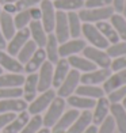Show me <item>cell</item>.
<instances>
[{
	"mask_svg": "<svg viewBox=\"0 0 126 133\" xmlns=\"http://www.w3.org/2000/svg\"><path fill=\"white\" fill-rule=\"evenodd\" d=\"M80 72L76 71V69H71L68 72L67 77L64 79V82L60 84V87L57 88V96H60V98H68V96L73 95L77 86L80 84Z\"/></svg>",
	"mask_w": 126,
	"mask_h": 133,
	"instance_id": "obj_5",
	"label": "cell"
},
{
	"mask_svg": "<svg viewBox=\"0 0 126 133\" xmlns=\"http://www.w3.org/2000/svg\"><path fill=\"white\" fill-rule=\"evenodd\" d=\"M2 11H3V10H2V4H0V14H2Z\"/></svg>",
	"mask_w": 126,
	"mask_h": 133,
	"instance_id": "obj_56",
	"label": "cell"
},
{
	"mask_svg": "<svg viewBox=\"0 0 126 133\" xmlns=\"http://www.w3.org/2000/svg\"><path fill=\"white\" fill-rule=\"evenodd\" d=\"M37 133H52V132H50V128H45L44 126V128H41Z\"/></svg>",
	"mask_w": 126,
	"mask_h": 133,
	"instance_id": "obj_51",
	"label": "cell"
},
{
	"mask_svg": "<svg viewBox=\"0 0 126 133\" xmlns=\"http://www.w3.org/2000/svg\"><path fill=\"white\" fill-rule=\"evenodd\" d=\"M53 34H54V37L57 38L58 44H62V42L68 41L71 38L67 12H64V11H57L56 12V22H54Z\"/></svg>",
	"mask_w": 126,
	"mask_h": 133,
	"instance_id": "obj_9",
	"label": "cell"
},
{
	"mask_svg": "<svg viewBox=\"0 0 126 133\" xmlns=\"http://www.w3.org/2000/svg\"><path fill=\"white\" fill-rule=\"evenodd\" d=\"M122 15L126 18V0H125V5H123V11H122Z\"/></svg>",
	"mask_w": 126,
	"mask_h": 133,
	"instance_id": "obj_53",
	"label": "cell"
},
{
	"mask_svg": "<svg viewBox=\"0 0 126 133\" xmlns=\"http://www.w3.org/2000/svg\"><path fill=\"white\" fill-rule=\"evenodd\" d=\"M67 16H68L69 35L72 38H79L81 35V25H83V22L79 18V14L76 11H72V12H67Z\"/></svg>",
	"mask_w": 126,
	"mask_h": 133,
	"instance_id": "obj_33",
	"label": "cell"
},
{
	"mask_svg": "<svg viewBox=\"0 0 126 133\" xmlns=\"http://www.w3.org/2000/svg\"><path fill=\"white\" fill-rule=\"evenodd\" d=\"M37 45H35V42L33 39H29L25 45H23V48L18 52L16 54V60L19 61L22 65H25L30 58H31V56L35 53V50H37Z\"/></svg>",
	"mask_w": 126,
	"mask_h": 133,
	"instance_id": "obj_35",
	"label": "cell"
},
{
	"mask_svg": "<svg viewBox=\"0 0 126 133\" xmlns=\"http://www.w3.org/2000/svg\"><path fill=\"white\" fill-rule=\"evenodd\" d=\"M29 103L23 98L0 99V113H20L27 110Z\"/></svg>",
	"mask_w": 126,
	"mask_h": 133,
	"instance_id": "obj_19",
	"label": "cell"
},
{
	"mask_svg": "<svg viewBox=\"0 0 126 133\" xmlns=\"http://www.w3.org/2000/svg\"><path fill=\"white\" fill-rule=\"evenodd\" d=\"M83 56L88 58L91 63H94L96 66L99 68H110V64H111V58L110 56L106 53V50L103 49H98V48H94V46H86L83 49Z\"/></svg>",
	"mask_w": 126,
	"mask_h": 133,
	"instance_id": "obj_7",
	"label": "cell"
},
{
	"mask_svg": "<svg viewBox=\"0 0 126 133\" xmlns=\"http://www.w3.org/2000/svg\"><path fill=\"white\" fill-rule=\"evenodd\" d=\"M16 117L15 113H0V130H3Z\"/></svg>",
	"mask_w": 126,
	"mask_h": 133,
	"instance_id": "obj_45",
	"label": "cell"
},
{
	"mask_svg": "<svg viewBox=\"0 0 126 133\" xmlns=\"http://www.w3.org/2000/svg\"><path fill=\"white\" fill-rule=\"evenodd\" d=\"M96 132H98V126L96 125H89L83 133H96Z\"/></svg>",
	"mask_w": 126,
	"mask_h": 133,
	"instance_id": "obj_50",
	"label": "cell"
},
{
	"mask_svg": "<svg viewBox=\"0 0 126 133\" xmlns=\"http://www.w3.org/2000/svg\"><path fill=\"white\" fill-rule=\"evenodd\" d=\"M5 48H7V39L4 38L2 30H0V50H5Z\"/></svg>",
	"mask_w": 126,
	"mask_h": 133,
	"instance_id": "obj_49",
	"label": "cell"
},
{
	"mask_svg": "<svg viewBox=\"0 0 126 133\" xmlns=\"http://www.w3.org/2000/svg\"><path fill=\"white\" fill-rule=\"evenodd\" d=\"M56 11L72 12V11H80L84 8V0H54L53 2Z\"/></svg>",
	"mask_w": 126,
	"mask_h": 133,
	"instance_id": "obj_32",
	"label": "cell"
},
{
	"mask_svg": "<svg viewBox=\"0 0 126 133\" xmlns=\"http://www.w3.org/2000/svg\"><path fill=\"white\" fill-rule=\"evenodd\" d=\"M23 90L22 87H10V88H0V99H14L22 98Z\"/></svg>",
	"mask_w": 126,
	"mask_h": 133,
	"instance_id": "obj_39",
	"label": "cell"
},
{
	"mask_svg": "<svg viewBox=\"0 0 126 133\" xmlns=\"http://www.w3.org/2000/svg\"><path fill=\"white\" fill-rule=\"evenodd\" d=\"M122 86H126V69H122V71H117L111 74L107 80L103 83V91L104 94H109L114 90H117Z\"/></svg>",
	"mask_w": 126,
	"mask_h": 133,
	"instance_id": "obj_18",
	"label": "cell"
},
{
	"mask_svg": "<svg viewBox=\"0 0 126 133\" xmlns=\"http://www.w3.org/2000/svg\"><path fill=\"white\" fill-rule=\"evenodd\" d=\"M76 95L80 96H86V98H91V99H99L102 96H104L103 88L99 86H89V84H79L75 91Z\"/></svg>",
	"mask_w": 126,
	"mask_h": 133,
	"instance_id": "obj_29",
	"label": "cell"
},
{
	"mask_svg": "<svg viewBox=\"0 0 126 133\" xmlns=\"http://www.w3.org/2000/svg\"><path fill=\"white\" fill-rule=\"evenodd\" d=\"M110 102L106 96H102V98L96 99V103L94 107V113H92V124L94 125H100L104 121V118L109 116L110 113Z\"/></svg>",
	"mask_w": 126,
	"mask_h": 133,
	"instance_id": "obj_15",
	"label": "cell"
},
{
	"mask_svg": "<svg viewBox=\"0 0 126 133\" xmlns=\"http://www.w3.org/2000/svg\"><path fill=\"white\" fill-rule=\"evenodd\" d=\"M52 2H54V0H52Z\"/></svg>",
	"mask_w": 126,
	"mask_h": 133,
	"instance_id": "obj_57",
	"label": "cell"
},
{
	"mask_svg": "<svg viewBox=\"0 0 126 133\" xmlns=\"http://www.w3.org/2000/svg\"><path fill=\"white\" fill-rule=\"evenodd\" d=\"M41 8V23L44 26L45 31L47 34L53 33L54 30V22H56V8L53 5L52 0H42L39 4Z\"/></svg>",
	"mask_w": 126,
	"mask_h": 133,
	"instance_id": "obj_6",
	"label": "cell"
},
{
	"mask_svg": "<svg viewBox=\"0 0 126 133\" xmlns=\"http://www.w3.org/2000/svg\"><path fill=\"white\" fill-rule=\"evenodd\" d=\"M42 117L41 114H35V116H33L31 118H30L27 121L26 126L22 129L20 133H37L41 128H42Z\"/></svg>",
	"mask_w": 126,
	"mask_h": 133,
	"instance_id": "obj_38",
	"label": "cell"
},
{
	"mask_svg": "<svg viewBox=\"0 0 126 133\" xmlns=\"http://www.w3.org/2000/svg\"><path fill=\"white\" fill-rule=\"evenodd\" d=\"M25 82V75L22 74H2L0 75V88L10 87H22Z\"/></svg>",
	"mask_w": 126,
	"mask_h": 133,
	"instance_id": "obj_31",
	"label": "cell"
},
{
	"mask_svg": "<svg viewBox=\"0 0 126 133\" xmlns=\"http://www.w3.org/2000/svg\"><path fill=\"white\" fill-rule=\"evenodd\" d=\"M58 46H60V44H58L57 38L54 37V34H53V33L47 34V39H46V44L44 46V49H45V53H46V60H47V61H50L53 65H54L60 60Z\"/></svg>",
	"mask_w": 126,
	"mask_h": 133,
	"instance_id": "obj_26",
	"label": "cell"
},
{
	"mask_svg": "<svg viewBox=\"0 0 126 133\" xmlns=\"http://www.w3.org/2000/svg\"><path fill=\"white\" fill-rule=\"evenodd\" d=\"M114 129H115L114 118L111 116H107L103 122L100 124V126H99V129H98L96 133H114Z\"/></svg>",
	"mask_w": 126,
	"mask_h": 133,
	"instance_id": "obj_41",
	"label": "cell"
},
{
	"mask_svg": "<svg viewBox=\"0 0 126 133\" xmlns=\"http://www.w3.org/2000/svg\"><path fill=\"white\" fill-rule=\"evenodd\" d=\"M56 96H57L56 90H52V88L41 92L39 95L35 96L34 101H31L29 103V106H27L29 114L30 116H35V114H41L42 111H45Z\"/></svg>",
	"mask_w": 126,
	"mask_h": 133,
	"instance_id": "obj_3",
	"label": "cell"
},
{
	"mask_svg": "<svg viewBox=\"0 0 126 133\" xmlns=\"http://www.w3.org/2000/svg\"><path fill=\"white\" fill-rule=\"evenodd\" d=\"M81 34L84 35L87 42H89V45L98 49H103L106 50L109 48V42L107 39L100 34V31L96 29V26L92 23H83L81 25Z\"/></svg>",
	"mask_w": 126,
	"mask_h": 133,
	"instance_id": "obj_4",
	"label": "cell"
},
{
	"mask_svg": "<svg viewBox=\"0 0 126 133\" xmlns=\"http://www.w3.org/2000/svg\"><path fill=\"white\" fill-rule=\"evenodd\" d=\"M3 74V69H2V66H0V75H2Z\"/></svg>",
	"mask_w": 126,
	"mask_h": 133,
	"instance_id": "obj_55",
	"label": "cell"
},
{
	"mask_svg": "<svg viewBox=\"0 0 126 133\" xmlns=\"http://www.w3.org/2000/svg\"><path fill=\"white\" fill-rule=\"evenodd\" d=\"M67 103L76 110H91L95 107L96 101L91 99V98H86V96H80V95H71L67 98Z\"/></svg>",
	"mask_w": 126,
	"mask_h": 133,
	"instance_id": "obj_27",
	"label": "cell"
},
{
	"mask_svg": "<svg viewBox=\"0 0 126 133\" xmlns=\"http://www.w3.org/2000/svg\"><path fill=\"white\" fill-rule=\"evenodd\" d=\"M0 66L4 71H8L11 74H22L23 65L18 61L16 57L8 54L5 50H0Z\"/></svg>",
	"mask_w": 126,
	"mask_h": 133,
	"instance_id": "obj_20",
	"label": "cell"
},
{
	"mask_svg": "<svg viewBox=\"0 0 126 133\" xmlns=\"http://www.w3.org/2000/svg\"><path fill=\"white\" fill-rule=\"evenodd\" d=\"M29 31H30V39L35 42L38 48H44L47 39V33L45 31L41 21H31L29 25Z\"/></svg>",
	"mask_w": 126,
	"mask_h": 133,
	"instance_id": "obj_17",
	"label": "cell"
},
{
	"mask_svg": "<svg viewBox=\"0 0 126 133\" xmlns=\"http://www.w3.org/2000/svg\"><path fill=\"white\" fill-rule=\"evenodd\" d=\"M106 53L110 58H117L121 56H126V41H119L117 44H111L106 49Z\"/></svg>",
	"mask_w": 126,
	"mask_h": 133,
	"instance_id": "obj_37",
	"label": "cell"
},
{
	"mask_svg": "<svg viewBox=\"0 0 126 133\" xmlns=\"http://www.w3.org/2000/svg\"><path fill=\"white\" fill-rule=\"evenodd\" d=\"M30 22H31V18H30L29 10L18 11V12L14 15V25H15L16 30H22V29L29 27Z\"/></svg>",
	"mask_w": 126,
	"mask_h": 133,
	"instance_id": "obj_36",
	"label": "cell"
},
{
	"mask_svg": "<svg viewBox=\"0 0 126 133\" xmlns=\"http://www.w3.org/2000/svg\"><path fill=\"white\" fill-rule=\"evenodd\" d=\"M113 74L110 68H96L91 72H86V74L80 75V83L81 84H89V86H98V84H103L107 77Z\"/></svg>",
	"mask_w": 126,
	"mask_h": 133,
	"instance_id": "obj_11",
	"label": "cell"
},
{
	"mask_svg": "<svg viewBox=\"0 0 126 133\" xmlns=\"http://www.w3.org/2000/svg\"><path fill=\"white\" fill-rule=\"evenodd\" d=\"M68 64L72 69H76L79 72H83V74H86V72H91L94 69H96L98 66L95 65L94 63H91L88 58L86 57H81L79 54H75V56H69L68 58Z\"/></svg>",
	"mask_w": 126,
	"mask_h": 133,
	"instance_id": "obj_23",
	"label": "cell"
},
{
	"mask_svg": "<svg viewBox=\"0 0 126 133\" xmlns=\"http://www.w3.org/2000/svg\"><path fill=\"white\" fill-rule=\"evenodd\" d=\"M110 69H111V72L126 69V56H121V57H117V58L111 60Z\"/></svg>",
	"mask_w": 126,
	"mask_h": 133,
	"instance_id": "obj_43",
	"label": "cell"
},
{
	"mask_svg": "<svg viewBox=\"0 0 126 133\" xmlns=\"http://www.w3.org/2000/svg\"><path fill=\"white\" fill-rule=\"evenodd\" d=\"M65 106H67V101L64 98L56 96L53 99V102L49 105V107L46 109L45 116L42 117V125L45 128H52L60 119V117L62 116V113L65 111Z\"/></svg>",
	"mask_w": 126,
	"mask_h": 133,
	"instance_id": "obj_1",
	"label": "cell"
},
{
	"mask_svg": "<svg viewBox=\"0 0 126 133\" xmlns=\"http://www.w3.org/2000/svg\"><path fill=\"white\" fill-rule=\"evenodd\" d=\"M96 29L100 31V34L107 39V42L111 45V44H117L119 42V37H118V33L115 31V29L113 27V25L107 21H102V22H98L95 23Z\"/></svg>",
	"mask_w": 126,
	"mask_h": 133,
	"instance_id": "obj_30",
	"label": "cell"
},
{
	"mask_svg": "<svg viewBox=\"0 0 126 133\" xmlns=\"http://www.w3.org/2000/svg\"><path fill=\"white\" fill-rule=\"evenodd\" d=\"M111 5V0H84V8H103Z\"/></svg>",
	"mask_w": 126,
	"mask_h": 133,
	"instance_id": "obj_42",
	"label": "cell"
},
{
	"mask_svg": "<svg viewBox=\"0 0 126 133\" xmlns=\"http://www.w3.org/2000/svg\"><path fill=\"white\" fill-rule=\"evenodd\" d=\"M77 14H79V18L83 23H92V25H95L98 22L110 19V16L114 14V10L111 5L103 7V8H81Z\"/></svg>",
	"mask_w": 126,
	"mask_h": 133,
	"instance_id": "obj_2",
	"label": "cell"
},
{
	"mask_svg": "<svg viewBox=\"0 0 126 133\" xmlns=\"http://www.w3.org/2000/svg\"><path fill=\"white\" fill-rule=\"evenodd\" d=\"M53 69L54 65L50 61H46L42 64V66L38 69V92H44L46 90L52 88L53 83Z\"/></svg>",
	"mask_w": 126,
	"mask_h": 133,
	"instance_id": "obj_12",
	"label": "cell"
},
{
	"mask_svg": "<svg viewBox=\"0 0 126 133\" xmlns=\"http://www.w3.org/2000/svg\"><path fill=\"white\" fill-rule=\"evenodd\" d=\"M0 30H2L7 42L14 37V34L16 33V29L14 25V15H10L2 11V14H0Z\"/></svg>",
	"mask_w": 126,
	"mask_h": 133,
	"instance_id": "obj_28",
	"label": "cell"
},
{
	"mask_svg": "<svg viewBox=\"0 0 126 133\" xmlns=\"http://www.w3.org/2000/svg\"><path fill=\"white\" fill-rule=\"evenodd\" d=\"M126 96V86H122L114 91L107 94V99H109L110 103H121Z\"/></svg>",
	"mask_w": 126,
	"mask_h": 133,
	"instance_id": "obj_40",
	"label": "cell"
},
{
	"mask_svg": "<svg viewBox=\"0 0 126 133\" xmlns=\"http://www.w3.org/2000/svg\"><path fill=\"white\" fill-rule=\"evenodd\" d=\"M29 119H30V114L27 110L18 113L16 117L3 129V133H20L22 129L26 126Z\"/></svg>",
	"mask_w": 126,
	"mask_h": 133,
	"instance_id": "obj_25",
	"label": "cell"
},
{
	"mask_svg": "<svg viewBox=\"0 0 126 133\" xmlns=\"http://www.w3.org/2000/svg\"><path fill=\"white\" fill-rule=\"evenodd\" d=\"M2 10L4 12H7L10 15H15L18 12V8H16V4L15 3H7V4H3L2 5Z\"/></svg>",
	"mask_w": 126,
	"mask_h": 133,
	"instance_id": "obj_47",
	"label": "cell"
},
{
	"mask_svg": "<svg viewBox=\"0 0 126 133\" xmlns=\"http://www.w3.org/2000/svg\"><path fill=\"white\" fill-rule=\"evenodd\" d=\"M23 99L27 103H30L31 101L35 99V96L38 94V75L37 74H29L25 76V82H23Z\"/></svg>",
	"mask_w": 126,
	"mask_h": 133,
	"instance_id": "obj_14",
	"label": "cell"
},
{
	"mask_svg": "<svg viewBox=\"0 0 126 133\" xmlns=\"http://www.w3.org/2000/svg\"><path fill=\"white\" fill-rule=\"evenodd\" d=\"M121 105H122V106H123V107L126 109V96H125V99L122 101V103H121Z\"/></svg>",
	"mask_w": 126,
	"mask_h": 133,
	"instance_id": "obj_54",
	"label": "cell"
},
{
	"mask_svg": "<svg viewBox=\"0 0 126 133\" xmlns=\"http://www.w3.org/2000/svg\"><path fill=\"white\" fill-rule=\"evenodd\" d=\"M46 61V53H45V49L44 48H37V50L35 53L31 56V58L29 60V61L23 65V72H26V74H37L38 69L42 66Z\"/></svg>",
	"mask_w": 126,
	"mask_h": 133,
	"instance_id": "obj_16",
	"label": "cell"
},
{
	"mask_svg": "<svg viewBox=\"0 0 126 133\" xmlns=\"http://www.w3.org/2000/svg\"><path fill=\"white\" fill-rule=\"evenodd\" d=\"M92 124V113L89 110H83L76 121L72 124L65 133H83Z\"/></svg>",
	"mask_w": 126,
	"mask_h": 133,
	"instance_id": "obj_22",
	"label": "cell"
},
{
	"mask_svg": "<svg viewBox=\"0 0 126 133\" xmlns=\"http://www.w3.org/2000/svg\"><path fill=\"white\" fill-rule=\"evenodd\" d=\"M30 39V31H29V27L26 29H22V30H16V33L14 34V37L11 38L7 42V48H5V52L11 56L16 57L18 52H19L23 45Z\"/></svg>",
	"mask_w": 126,
	"mask_h": 133,
	"instance_id": "obj_10",
	"label": "cell"
},
{
	"mask_svg": "<svg viewBox=\"0 0 126 133\" xmlns=\"http://www.w3.org/2000/svg\"><path fill=\"white\" fill-rule=\"evenodd\" d=\"M123 5H125V0H111V7L114 10V12L117 14H122Z\"/></svg>",
	"mask_w": 126,
	"mask_h": 133,
	"instance_id": "obj_46",
	"label": "cell"
},
{
	"mask_svg": "<svg viewBox=\"0 0 126 133\" xmlns=\"http://www.w3.org/2000/svg\"><path fill=\"white\" fill-rule=\"evenodd\" d=\"M80 116V111L76 109H69L68 111H64L60 119L52 126V133H65L68 128L76 121V118Z\"/></svg>",
	"mask_w": 126,
	"mask_h": 133,
	"instance_id": "obj_13",
	"label": "cell"
},
{
	"mask_svg": "<svg viewBox=\"0 0 126 133\" xmlns=\"http://www.w3.org/2000/svg\"><path fill=\"white\" fill-rule=\"evenodd\" d=\"M42 0H19L16 4V8L18 11H22V10H29L31 7H37V5L41 4Z\"/></svg>",
	"mask_w": 126,
	"mask_h": 133,
	"instance_id": "obj_44",
	"label": "cell"
},
{
	"mask_svg": "<svg viewBox=\"0 0 126 133\" xmlns=\"http://www.w3.org/2000/svg\"><path fill=\"white\" fill-rule=\"evenodd\" d=\"M29 14H30L31 21H41V8H39V5L29 8Z\"/></svg>",
	"mask_w": 126,
	"mask_h": 133,
	"instance_id": "obj_48",
	"label": "cell"
},
{
	"mask_svg": "<svg viewBox=\"0 0 126 133\" xmlns=\"http://www.w3.org/2000/svg\"><path fill=\"white\" fill-rule=\"evenodd\" d=\"M110 23L113 25V27L115 29V31L118 33L119 39L126 41V18L122 14L114 12L110 16Z\"/></svg>",
	"mask_w": 126,
	"mask_h": 133,
	"instance_id": "obj_34",
	"label": "cell"
},
{
	"mask_svg": "<svg viewBox=\"0 0 126 133\" xmlns=\"http://www.w3.org/2000/svg\"><path fill=\"white\" fill-rule=\"evenodd\" d=\"M110 113L119 133H126V109L121 103H111Z\"/></svg>",
	"mask_w": 126,
	"mask_h": 133,
	"instance_id": "obj_24",
	"label": "cell"
},
{
	"mask_svg": "<svg viewBox=\"0 0 126 133\" xmlns=\"http://www.w3.org/2000/svg\"><path fill=\"white\" fill-rule=\"evenodd\" d=\"M87 46L86 39L81 38H72L60 44L58 46V56L60 58H68L69 56H75L83 52V49Z\"/></svg>",
	"mask_w": 126,
	"mask_h": 133,
	"instance_id": "obj_8",
	"label": "cell"
},
{
	"mask_svg": "<svg viewBox=\"0 0 126 133\" xmlns=\"http://www.w3.org/2000/svg\"><path fill=\"white\" fill-rule=\"evenodd\" d=\"M19 0H0V4H7V3H18Z\"/></svg>",
	"mask_w": 126,
	"mask_h": 133,
	"instance_id": "obj_52",
	"label": "cell"
},
{
	"mask_svg": "<svg viewBox=\"0 0 126 133\" xmlns=\"http://www.w3.org/2000/svg\"><path fill=\"white\" fill-rule=\"evenodd\" d=\"M54 69H53V83L52 87H54L56 90L60 87V84L64 82V79L67 77L68 72L71 71V66L68 64L67 58H60L58 61L54 64Z\"/></svg>",
	"mask_w": 126,
	"mask_h": 133,
	"instance_id": "obj_21",
	"label": "cell"
}]
</instances>
